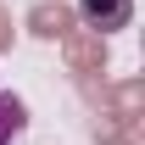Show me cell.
Listing matches in <instances>:
<instances>
[{
	"instance_id": "obj_5",
	"label": "cell",
	"mask_w": 145,
	"mask_h": 145,
	"mask_svg": "<svg viewBox=\"0 0 145 145\" xmlns=\"http://www.w3.org/2000/svg\"><path fill=\"white\" fill-rule=\"evenodd\" d=\"M22 134H28V101L0 89V145H17Z\"/></svg>"
},
{
	"instance_id": "obj_1",
	"label": "cell",
	"mask_w": 145,
	"mask_h": 145,
	"mask_svg": "<svg viewBox=\"0 0 145 145\" xmlns=\"http://www.w3.org/2000/svg\"><path fill=\"white\" fill-rule=\"evenodd\" d=\"M78 84H84V95H89L106 117H117V123H140V117H145V84H140V78H117V84L78 78Z\"/></svg>"
},
{
	"instance_id": "obj_2",
	"label": "cell",
	"mask_w": 145,
	"mask_h": 145,
	"mask_svg": "<svg viewBox=\"0 0 145 145\" xmlns=\"http://www.w3.org/2000/svg\"><path fill=\"white\" fill-rule=\"evenodd\" d=\"M61 61H67L72 78H101V72H106V34L67 28V34H61Z\"/></svg>"
},
{
	"instance_id": "obj_4",
	"label": "cell",
	"mask_w": 145,
	"mask_h": 145,
	"mask_svg": "<svg viewBox=\"0 0 145 145\" xmlns=\"http://www.w3.org/2000/svg\"><path fill=\"white\" fill-rule=\"evenodd\" d=\"M72 11H78V22L95 28V34H117V28L134 22V0H78Z\"/></svg>"
},
{
	"instance_id": "obj_3",
	"label": "cell",
	"mask_w": 145,
	"mask_h": 145,
	"mask_svg": "<svg viewBox=\"0 0 145 145\" xmlns=\"http://www.w3.org/2000/svg\"><path fill=\"white\" fill-rule=\"evenodd\" d=\"M22 28H28L34 39H45V45H56L67 28H78V11H72L67 0H34L28 17H22Z\"/></svg>"
},
{
	"instance_id": "obj_6",
	"label": "cell",
	"mask_w": 145,
	"mask_h": 145,
	"mask_svg": "<svg viewBox=\"0 0 145 145\" xmlns=\"http://www.w3.org/2000/svg\"><path fill=\"white\" fill-rule=\"evenodd\" d=\"M11 39H17V28H11V11H6V0H0V56L11 50Z\"/></svg>"
}]
</instances>
